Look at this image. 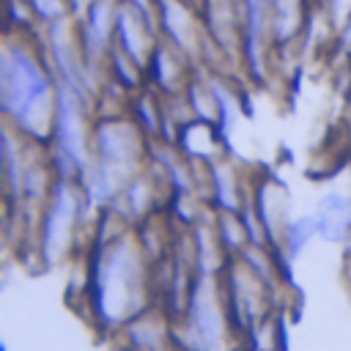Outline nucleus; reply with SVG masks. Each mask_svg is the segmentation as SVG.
I'll return each instance as SVG.
<instances>
[{
  "mask_svg": "<svg viewBox=\"0 0 351 351\" xmlns=\"http://www.w3.org/2000/svg\"><path fill=\"white\" fill-rule=\"evenodd\" d=\"M85 302L96 329L115 335L129 318L154 304V263L145 255L137 230L115 211L101 208L90 233L85 263Z\"/></svg>",
  "mask_w": 351,
  "mask_h": 351,
  "instance_id": "nucleus-1",
  "label": "nucleus"
},
{
  "mask_svg": "<svg viewBox=\"0 0 351 351\" xmlns=\"http://www.w3.org/2000/svg\"><path fill=\"white\" fill-rule=\"evenodd\" d=\"M58 107V80L25 36L5 38L0 49V110L8 126L36 145H49Z\"/></svg>",
  "mask_w": 351,
  "mask_h": 351,
  "instance_id": "nucleus-2",
  "label": "nucleus"
},
{
  "mask_svg": "<svg viewBox=\"0 0 351 351\" xmlns=\"http://www.w3.org/2000/svg\"><path fill=\"white\" fill-rule=\"evenodd\" d=\"M88 211V200L77 181H55L36 222V255L44 266H58L74 252Z\"/></svg>",
  "mask_w": 351,
  "mask_h": 351,
  "instance_id": "nucleus-3",
  "label": "nucleus"
},
{
  "mask_svg": "<svg viewBox=\"0 0 351 351\" xmlns=\"http://www.w3.org/2000/svg\"><path fill=\"white\" fill-rule=\"evenodd\" d=\"M90 148L93 162L107 167L126 184L134 173L148 165L151 140L129 112H107L99 115L90 126Z\"/></svg>",
  "mask_w": 351,
  "mask_h": 351,
  "instance_id": "nucleus-4",
  "label": "nucleus"
},
{
  "mask_svg": "<svg viewBox=\"0 0 351 351\" xmlns=\"http://www.w3.org/2000/svg\"><path fill=\"white\" fill-rule=\"evenodd\" d=\"M121 0H90L77 19L82 55L90 69L104 74V63L115 47V19Z\"/></svg>",
  "mask_w": 351,
  "mask_h": 351,
  "instance_id": "nucleus-5",
  "label": "nucleus"
},
{
  "mask_svg": "<svg viewBox=\"0 0 351 351\" xmlns=\"http://www.w3.org/2000/svg\"><path fill=\"white\" fill-rule=\"evenodd\" d=\"M271 3L241 0V58L255 82L266 77V49L271 44Z\"/></svg>",
  "mask_w": 351,
  "mask_h": 351,
  "instance_id": "nucleus-6",
  "label": "nucleus"
},
{
  "mask_svg": "<svg viewBox=\"0 0 351 351\" xmlns=\"http://www.w3.org/2000/svg\"><path fill=\"white\" fill-rule=\"evenodd\" d=\"M250 200L255 206V214L263 225L266 233V244L277 252H282V241H285V230H288V186L274 178V176H261L252 189H250Z\"/></svg>",
  "mask_w": 351,
  "mask_h": 351,
  "instance_id": "nucleus-7",
  "label": "nucleus"
},
{
  "mask_svg": "<svg viewBox=\"0 0 351 351\" xmlns=\"http://www.w3.org/2000/svg\"><path fill=\"white\" fill-rule=\"evenodd\" d=\"M156 25H159V38L181 49L189 60L200 55L206 33H200L203 25L200 14L195 16L186 0H156Z\"/></svg>",
  "mask_w": 351,
  "mask_h": 351,
  "instance_id": "nucleus-8",
  "label": "nucleus"
},
{
  "mask_svg": "<svg viewBox=\"0 0 351 351\" xmlns=\"http://www.w3.org/2000/svg\"><path fill=\"white\" fill-rule=\"evenodd\" d=\"M173 318L159 307L151 304L134 318H129L115 337L123 343L126 351H178L173 340Z\"/></svg>",
  "mask_w": 351,
  "mask_h": 351,
  "instance_id": "nucleus-9",
  "label": "nucleus"
},
{
  "mask_svg": "<svg viewBox=\"0 0 351 351\" xmlns=\"http://www.w3.org/2000/svg\"><path fill=\"white\" fill-rule=\"evenodd\" d=\"M162 176L145 165L140 173H134L126 186L121 189V195L107 206L110 211H115L129 228H137L140 222H145L148 217L156 214V206H159V186H162Z\"/></svg>",
  "mask_w": 351,
  "mask_h": 351,
  "instance_id": "nucleus-10",
  "label": "nucleus"
},
{
  "mask_svg": "<svg viewBox=\"0 0 351 351\" xmlns=\"http://www.w3.org/2000/svg\"><path fill=\"white\" fill-rule=\"evenodd\" d=\"M200 22L206 38L222 55H241V0H203Z\"/></svg>",
  "mask_w": 351,
  "mask_h": 351,
  "instance_id": "nucleus-11",
  "label": "nucleus"
},
{
  "mask_svg": "<svg viewBox=\"0 0 351 351\" xmlns=\"http://www.w3.org/2000/svg\"><path fill=\"white\" fill-rule=\"evenodd\" d=\"M145 80H148V88H154L159 96L178 99V96H184V90L192 80L189 77V58L181 49H176L173 44L159 41L148 58Z\"/></svg>",
  "mask_w": 351,
  "mask_h": 351,
  "instance_id": "nucleus-12",
  "label": "nucleus"
},
{
  "mask_svg": "<svg viewBox=\"0 0 351 351\" xmlns=\"http://www.w3.org/2000/svg\"><path fill=\"white\" fill-rule=\"evenodd\" d=\"M159 41L162 38H159L156 22H151L137 8H132L129 3L121 0L118 3V19H115V47L145 69L148 58Z\"/></svg>",
  "mask_w": 351,
  "mask_h": 351,
  "instance_id": "nucleus-13",
  "label": "nucleus"
},
{
  "mask_svg": "<svg viewBox=\"0 0 351 351\" xmlns=\"http://www.w3.org/2000/svg\"><path fill=\"white\" fill-rule=\"evenodd\" d=\"M250 200V189H244L236 165L228 156L208 162V203L211 211H241Z\"/></svg>",
  "mask_w": 351,
  "mask_h": 351,
  "instance_id": "nucleus-14",
  "label": "nucleus"
},
{
  "mask_svg": "<svg viewBox=\"0 0 351 351\" xmlns=\"http://www.w3.org/2000/svg\"><path fill=\"white\" fill-rule=\"evenodd\" d=\"M176 148L189 159V162H214L219 156H225V140L219 134V129L214 123L189 118L176 129L173 137Z\"/></svg>",
  "mask_w": 351,
  "mask_h": 351,
  "instance_id": "nucleus-15",
  "label": "nucleus"
},
{
  "mask_svg": "<svg viewBox=\"0 0 351 351\" xmlns=\"http://www.w3.org/2000/svg\"><path fill=\"white\" fill-rule=\"evenodd\" d=\"M318 236L324 241H348L351 236V197L343 192H326L315 206Z\"/></svg>",
  "mask_w": 351,
  "mask_h": 351,
  "instance_id": "nucleus-16",
  "label": "nucleus"
},
{
  "mask_svg": "<svg viewBox=\"0 0 351 351\" xmlns=\"http://www.w3.org/2000/svg\"><path fill=\"white\" fill-rule=\"evenodd\" d=\"M162 99L165 96H159L148 85L129 96V110L126 112L145 132L148 140H167V107H165Z\"/></svg>",
  "mask_w": 351,
  "mask_h": 351,
  "instance_id": "nucleus-17",
  "label": "nucleus"
},
{
  "mask_svg": "<svg viewBox=\"0 0 351 351\" xmlns=\"http://www.w3.org/2000/svg\"><path fill=\"white\" fill-rule=\"evenodd\" d=\"M304 0H274L271 3V44H291L304 27Z\"/></svg>",
  "mask_w": 351,
  "mask_h": 351,
  "instance_id": "nucleus-18",
  "label": "nucleus"
},
{
  "mask_svg": "<svg viewBox=\"0 0 351 351\" xmlns=\"http://www.w3.org/2000/svg\"><path fill=\"white\" fill-rule=\"evenodd\" d=\"M211 82V90H214V99H217V129L225 140V145L230 143V134L236 132L239 121H241V99L236 93V88L225 80V77H208Z\"/></svg>",
  "mask_w": 351,
  "mask_h": 351,
  "instance_id": "nucleus-19",
  "label": "nucleus"
},
{
  "mask_svg": "<svg viewBox=\"0 0 351 351\" xmlns=\"http://www.w3.org/2000/svg\"><path fill=\"white\" fill-rule=\"evenodd\" d=\"M214 230H217V239H219L222 250H225L230 258L241 255V250L250 244L239 211H214Z\"/></svg>",
  "mask_w": 351,
  "mask_h": 351,
  "instance_id": "nucleus-20",
  "label": "nucleus"
},
{
  "mask_svg": "<svg viewBox=\"0 0 351 351\" xmlns=\"http://www.w3.org/2000/svg\"><path fill=\"white\" fill-rule=\"evenodd\" d=\"M184 101H186L192 118L217 126L219 112H217V99H214V90H211V82H208V80L192 77L189 85H186V90H184Z\"/></svg>",
  "mask_w": 351,
  "mask_h": 351,
  "instance_id": "nucleus-21",
  "label": "nucleus"
},
{
  "mask_svg": "<svg viewBox=\"0 0 351 351\" xmlns=\"http://www.w3.org/2000/svg\"><path fill=\"white\" fill-rule=\"evenodd\" d=\"M318 236V219L315 214L313 217H296L288 222V230H285V241H282V255L288 261L299 258V252Z\"/></svg>",
  "mask_w": 351,
  "mask_h": 351,
  "instance_id": "nucleus-22",
  "label": "nucleus"
},
{
  "mask_svg": "<svg viewBox=\"0 0 351 351\" xmlns=\"http://www.w3.org/2000/svg\"><path fill=\"white\" fill-rule=\"evenodd\" d=\"M30 8H33L36 22H41L44 27L52 22H60L66 16H74L69 0H30Z\"/></svg>",
  "mask_w": 351,
  "mask_h": 351,
  "instance_id": "nucleus-23",
  "label": "nucleus"
},
{
  "mask_svg": "<svg viewBox=\"0 0 351 351\" xmlns=\"http://www.w3.org/2000/svg\"><path fill=\"white\" fill-rule=\"evenodd\" d=\"M337 44H340V52H343L346 58H351V14H348V16H346V22L340 25Z\"/></svg>",
  "mask_w": 351,
  "mask_h": 351,
  "instance_id": "nucleus-24",
  "label": "nucleus"
},
{
  "mask_svg": "<svg viewBox=\"0 0 351 351\" xmlns=\"http://www.w3.org/2000/svg\"><path fill=\"white\" fill-rule=\"evenodd\" d=\"M346 266H348V277H351V236L346 241Z\"/></svg>",
  "mask_w": 351,
  "mask_h": 351,
  "instance_id": "nucleus-25",
  "label": "nucleus"
},
{
  "mask_svg": "<svg viewBox=\"0 0 351 351\" xmlns=\"http://www.w3.org/2000/svg\"><path fill=\"white\" fill-rule=\"evenodd\" d=\"M348 126H351V93H348Z\"/></svg>",
  "mask_w": 351,
  "mask_h": 351,
  "instance_id": "nucleus-26",
  "label": "nucleus"
}]
</instances>
